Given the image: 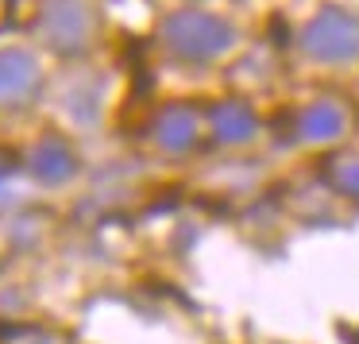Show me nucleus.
Returning <instances> with one entry per match:
<instances>
[{"label":"nucleus","instance_id":"nucleus-1","mask_svg":"<svg viewBox=\"0 0 359 344\" xmlns=\"http://www.w3.org/2000/svg\"><path fill=\"white\" fill-rule=\"evenodd\" d=\"M163 43L186 62H209L220 58L228 47L236 43V32L228 20L212 16V12H197V8H182L170 12L163 20Z\"/></svg>","mask_w":359,"mask_h":344},{"label":"nucleus","instance_id":"nucleus-2","mask_svg":"<svg viewBox=\"0 0 359 344\" xmlns=\"http://www.w3.org/2000/svg\"><path fill=\"white\" fill-rule=\"evenodd\" d=\"M101 32L93 0H47L39 12V35L58 55H81Z\"/></svg>","mask_w":359,"mask_h":344},{"label":"nucleus","instance_id":"nucleus-3","mask_svg":"<svg viewBox=\"0 0 359 344\" xmlns=\"http://www.w3.org/2000/svg\"><path fill=\"white\" fill-rule=\"evenodd\" d=\"M302 51L317 62H355L359 58V16L348 8H320L302 32Z\"/></svg>","mask_w":359,"mask_h":344},{"label":"nucleus","instance_id":"nucleus-4","mask_svg":"<svg viewBox=\"0 0 359 344\" xmlns=\"http://www.w3.org/2000/svg\"><path fill=\"white\" fill-rule=\"evenodd\" d=\"M43 93V66L32 51H0V109H24Z\"/></svg>","mask_w":359,"mask_h":344},{"label":"nucleus","instance_id":"nucleus-5","mask_svg":"<svg viewBox=\"0 0 359 344\" xmlns=\"http://www.w3.org/2000/svg\"><path fill=\"white\" fill-rule=\"evenodd\" d=\"M27 174L35 182H43V186H66L78 174V151L62 135H43L27 151Z\"/></svg>","mask_w":359,"mask_h":344},{"label":"nucleus","instance_id":"nucleus-6","mask_svg":"<svg viewBox=\"0 0 359 344\" xmlns=\"http://www.w3.org/2000/svg\"><path fill=\"white\" fill-rule=\"evenodd\" d=\"M197 135H201V120L189 105H166L155 120H151V140L166 155H186L194 151Z\"/></svg>","mask_w":359,"mask_h":344},{"label":"nucleus","instance_id":"nucleus-7","mask_svg":"<svg viewBox=\"0 0 359 344\" xmlns=\"http://www.w3.org/2000/svg\"><path fill=\"white\" fill-rule=\"evenodd\" d=\"M209 128H212V135H217L220 143H248V140H255L259 120L243 101L228 97V101H220V105L209 109Z\"/></svg>","mask_w":359,"mask_h":344},{"label":"nucleus","instance_id":"nucleus-8","mask_svg":"<svg viewBox=\"0 0 359 344\" xmlns=\"http://www.w3.org/2000/svg\"><path fill=\"white\" fill-rule=\"evenodd\" d=\"M344 109L332 101V97H320V101H313L309 109H302V117H297V140L305 143H328L336 140V135L344 132Z\"/></svg>","mask_w":359,"mask_h":344},{"label":"nucleus","instance_id":"nucleus-9","mask_svg":"<svg viewBox=\"0 0 359 344\" xmlns=\"http://www.w3.org/2000/svg\"><path fill=\"white\" fill-rule=\"evenodd\" d=\"M325 171H328V182H332L340 194L359 197V155H336Z\"/></svg>","mask_w":359,"mask_h":344},{"label":"nucleus","instance_id":"nucleus-10","mask_svg":"<svg viewBox=\"0 0 359 344\" xmlns=\"http://www.w3.org/2000/svg\"><path fill=\"white\" fill-rule=\"evenodd\" d=\"M0 178H4V163H0Z\"/></svg>","mask_w":359,"mask_h":344}]
</instances>
